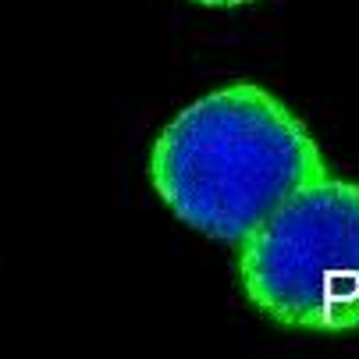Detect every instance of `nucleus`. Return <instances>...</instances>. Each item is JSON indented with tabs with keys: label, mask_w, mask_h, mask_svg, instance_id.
Here are the masks:
<instances>
[{
	"label": "nucleus",
	"mask_w": 359,
	"mask_h": 359,
	"mask_svg": "<svg viewBox=\"0 0 359 359\" xmlns=\"http://www.w3.org/2000/svg\"><path fill=\"white\" fill-rule=\"evenodd\" d=\"M327 171L302 118L256 82H228L199 96L149 153V182L168 210L224 245H238Z\"/></svg>",
	"instance_id": "f257e3e1"
},
{
	"label": "nucleus",
	"mask_w": 359,
	"mask_h": 359,
	"mask_svg": "<svg viewBox=\"0 0 359 359\" xmlns=\"http://www.w3.org/2000/svg\"><path fill=\"white\" fill-rule=\"evenodd\" d=\"M238 288L285 331L359 327V185L331 171L288 196L238 242Z\"/></svg>",
	"instance_id": "f03ea898"
},
{
	"label": "nucleus",
	"mask_w": 359,
	"mask_h": 359,
	"mask_svg": "<svg viewBox=\"0 0 359 359\" xmlns=\"http://www.w3.org/2000/svg\"><path fill=\"white\" fill-rule=\"evenodd\" d=\"M199 8H242V4H256V0H192Z\"/></svg>",
	"instance_id": "7ed1b4c3"
}]
</instances>
